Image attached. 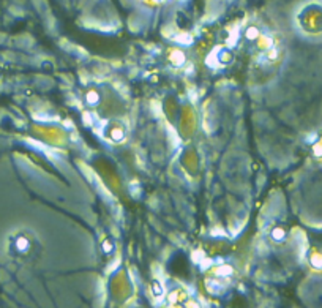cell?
I'll use <instances>...</instances> for the list:
<instances>
[{"label":"cell","mask_w":322,"mask_h":308,"mask_svg":"<svg viewBox=\"0 0 322 308\" xmlns=\"http://www.w3.org/2000/svg\"><path fill=\"white\" fill-rule=\"evenodd\" d=\"M13 253L14 256H19L22 261H32L40 253V244L33 234L19 232L13 241Z\"/></svg>","instance_id":"cell-1"},{"label":"cell","mask_w":322,"mask_h":308,"mask_svg":"<svg viewBox=\"0 0 322 308\" xmlns=\"http://www.w3.org/2000/svg\"><path fill=\"white\" fill-rule=\"evenodd\" d=\"M232 269L229 266H223V267H216L212 273V278H209V289L213 294H219L226 291L228 285L231 283V277H232Z\"/></svg>","instance_id":"cell-2"},{"label":"cell","mask_w":322,"mask_h":308,"mask_svg":"<svg viewBox=\"0 0 322 308\" xmlns=\"http://www.w3.org/2000/svg\"><path fill=\"white\" fill-rule=\"evenodd\" d=\"M286 237H287V231L283 226H275V228H272V231H270V239H272V241L277 242V244L284 242Z\"/></svg>","instance_id":"cell-3"},{"label":"cell","mask_w":322,"mask_h":308,"mask_svg":"<svg viewBox=\"0 0 322 308\" xmlns=\"http://www.w3.org/2000/svg\"><path fill=\"white\" fill-rule=\"evenodd\" d=\"M98 101H100V95H98L96 90H90V92L86 93V103L89 106H96Z\"/></svg>","instance_id":"cell-4"},{"label":"cell","mask_w":322,"mask_h":308,"mask_svg":"<svg viewBox=\"0 0 322 308\" xmlns=\"http://www.w3.org/2000/svg\"><path fill=\"white\" fill-rule=\"evenodd\" d=\"M310 264H311V267H314V269H322V254L313 253V254L310 256Z\"/></svg>","instance_id":"cell-5"},{"label":"cell","mask_w":322,"mask_h":308,"mask_svg":"<svg viewBox=\"0 0 322 308\" xmlns=\"http://www.w3.org/2000/svg\"><path fill=\"white\" fill-rule=\"evenodd\" d=\"M112 248H114V245H112V242H111V241H106V242H103V250H105V253H109V251H112Z\"/></svg>","instance_id":"cell-6"}]
</instances>
